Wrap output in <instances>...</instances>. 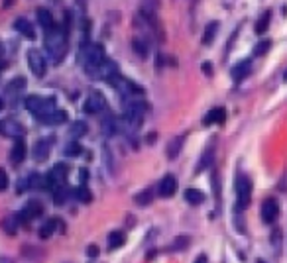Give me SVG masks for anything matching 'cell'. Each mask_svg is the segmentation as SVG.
<instances>
[{"label": "cell", "instance_id": "32", "mask_svg": "<svg viewBox=\"0 0 287 263\" xmlns=\"http://www.w3.org/2000/svg\"><path fill=\"white\" fill-rule=\"evenodd\" d=\"M281 239H283V236H281V230H279V228H275V230L271 232V236H269L271 247L275 249V253H279V251H281Z\"/></svg>", "mask_w": 287, "mask_h": 263}, {"label": "cell", "instance_id": "35", "mask_svg": "<svg viewBox=\"0 0 287 263\" xmlns=\"http://www.w3.org/2000/svg\"><path fill=\"white\" fill-rule=\"evenodd\" d=\"M269 48H271V42H269V40H263V42H260V44L254 48V55H263V53L269 51Z\"/></svg>", "mask_w": 287, "mask_h": 263}, {"label": "cell", "instance_id": "21", "mask_svg": "<svg viewBox=\"0 0 287 263\" xmlns=\"http://www.w3.org/2000/svg\"><path fill=\"white\" fill-rule=\"evenodd\" d=\"M63 222H59V220H55V218H49V220H46V224L40 228V238H51V234L57 230V226H61Z\"/></svg>", "mask_w": 287, "mask_h": 263}, {"label": "cell", "instance_id": "17", "mask_svg": "<svg viewBox=\"0 0 287 263\" xmlns=\"http://www.w3.org/2000/svg\"><path fill=\"white\" fill-rule=\"evenodd\" d=\"M32 157H34L38 163L46 161V159L49 157V144H46L44 140H42V142H38V144L34 145V149H32Z\"/></svg>", "mask_w": 287, "mask_h": 263}, {"label": "cell", "instance_id": "37", "mask_svg": "<svg viewBox=\"0 0 287 263\" xmlns=\"http://www.w3.org/2000/svg\"><path fill=\"white\" fill-rule=\"evenodd\" d=\"M8 185H10V181H8V173L0 167V192L6 191V189H8Z\"/></svg>", "mask_w": 287, "mask_h": 263}, {"label": "cell", "instance_id": "18", "mask_svg": "<svg viewBox=\"0 0 287 263\" xmlns=\"http://www.w3.org/2000/svg\"><path fill=\"white\" fill-rule=\"evenodd\" d=\"M213 159H215V142L205 149V153H203V157H201V161H199V165H197V173L205 171V169L213 163Z\"/></svg>", "mask_w": 287, "mask_h": 263}, {"label": "cell", "instance_id": "30", "mask_svg": "<svg viewBox=\"0 0 287 263\" xmlns=\"http://www.w3.org/2000/svg\"><path fill=\"white\" fill-rule=\"evenodd\" d=\"M269 20H271V12H263L260 20L256 22V34H265L269 28Z\"/></svg>", "mask_w": 287, "mask_h": 263}, {"label": "cell", "instance_id": "40", "mask_svg": "<svg viewBox=\"0 0 287 263\" xmlns=\"http://www.w3.org/2000/svg\"><path fill=\"white\" fill-rule=\"evenodd\" d=\"M203 71H205L207 75H209V77H211V75H213V67H211L209 63H205V65H203Z\"/></svg>", "mask_w": 287, "mask_h": 263}, {"label": "cell", "instance_id": "33", "mask_svg": "<svg viewBox=\"0 0 287 263\" xmlns=\"http://www.w3.org/2000/svg\"><path fill=\"white\" fill-rule=\"evenodd\" d=\"M65 153H67L69 157H79V155L83 153V147H81V144H79L77 140H73L71 144H67V147H65Z\"/></svg>", "mask_w": 287, "mask_h": 263}, {"label": "cell", "instance_id": "27", "mask_svg": "<svg viewBox=\"0 0 287 263\" xmlns=\"http://www.w3.org/2000/svg\"><path fill=\"white\" fill-rule=\"evenodd\" d=\"M85 134H87V124L81 122V120H79V122H73L71 128H69V136L77 140V138H83Z\"/></svg>", "mask_w": 287, "mask_h": 263}, {"label": "cell", "instance_id": "43", "mask_svg": "<svg viewBox=\"0 0 287 263\" xmlns=\"http://www.w3.org/2000/svg\"><path fill=\"white\" fill-rule=\"evenodd\" d=\"M2 55H4V46H2V42H0V59H2Z\"/></svg>", "mask_w": 287, "mask_h": 263}, {"label": "cell", "instance_id": "24", "mask_svg": "<svg viewBox=\"0 0 287 263\" xmlns=\"http://www.w3.org/2000/svg\"><path fill=\"white\" fill-rule=\"evenodd\" d=\"M124 241H126V236H124V232H120V230H114V232L108 234V247H110V249L122 247Z\"/></svg>", "mask_w": 287, "mask_h": 263}, {"label": "cell", "instance_id": "15", "mask_svg": "<svg viewBox=\"0 0 287 263\" xmlns=\"http://www.w3.org/2000/svg\"><path fill=\"white\" fill-rule=\"evenodd\" d=\"M20 224H22V222H20L18 214H10L2 220V230H4L8 236H16V232H18V226H20Z\"/></svg>", "mask_w": 287, "mask_h": 263}, {"label": "cell", "instance_id": "4", "mask_svg": "<svg viewBox=\"0 0 287 263\" xmlns=\"http://www.w3.org/2000/svg\"><path fill=\"white\" fill-rule=\"evenodd\" d=\"M236 198H238V202H236L238 210L248 208L250 198H252V181H250V177L238 175V179H236Z\"/></svg>", "mask_w": 287, "mask_h": 263}, {"label": "cell", "instance_id": "5", "mask_svg": "<svg viewBox=\"0 0 287 263\" xmlns=\"http://www.w3.org/2000/svg\"><path fill=\"white\" fill-rule=\"evenodd\" d=\"M26 59H28V67H30V71L34 73L38 79H42V77L46 75L48 63H46V57H44V53H42L40 49L30 48L28 49V53H26Z\"/></svg>", "mask_w": 287, "mask_h": 263}, {"label": "cell", "instance_id": "42", "mask_svg": "<svg viewBox=\"0 0 287 263\" xmlns=\"http://www.w3.org/2000/svg\"><path fill=\"white\" fill-rule=\"evenodd\" d=\"M0 263H14V261H12L10 257H6V255H2V257H0Z\"/></svg>", "mask_w": 287, "mask_h": 263}, {"label": "cell", "instance_id": "29", "mask_svg": "<svg viewBox=\"0 0 287 263\" xmlns=\"http://www.w3.org/2000/svg\"><path fill=\"white\" fill-rule=\"evenodd\" d=\"M75 196H77V200H81L83 204H89V202L93 200V194H91V191H89L85 185H81V187L75 189Z\"/></svg>", "mask_w": 287, "mask_h": 263}, {"label": "cell", "instance_id": "28", "mask_svg": "<svg viewBox=\"0 0 287 263\" xmlns=\"http://www.w3.org/2000/svg\"><path fill=\"white\" fill-rule=\"evenodd\" d=\"M158 8H160V0H142L140 12H144V14H152V16H156Z\"/></svg>", "mask_w": 287, "mask_h": 263}, {"label": "cell", "instance_id": "10", "mask_svg": "<svg viewBox=\"0 0 287 263\" xmlns=\"http://www.w3.org/2000/svg\"><path fill=\"white\" fill-rule=\"evenodd\" d=\"M158 192H160V196H164V198L173 196V194L177 192V179H175L173 175H166V177L160 181V185H158Z\"/></svg>", "mask_w": 287, "mask_h": 263}, {"label": "cell", "instance_id": "34", "mask_svg": "<svg viewBox=\"0 0 287 263\" xmlns=\"http://www.w3.org/2000/svg\"><path fill=\"white\" fill-rule=\"evenodd\" d=\"M65 200H67V187H61V189H57V191L53 192V202L59 206V204H65Z\"/></svg>", "mask_w": 287, "mask_h": 263}, {"label": "cell", "instance_id": "6", "mask_svg": "<svg viewBox=\"0 0 287 263\" xmlns=\"http://www.w3.org/2000/svg\"><path fill=\"white\" fill-rule=\"evenodd\" d=\"M24 134H26V128L18 122V120H12V118L0 120V136L12 138V140H14V138L20 140Z\"/></svg>", "mask_w": 287, "mask_h": 263}, {"label": "cell", "instance_id": "9", "mask_svg": "<svg viewBox=\"0 0 287 263\" xmlns=\"http://www.w3.org/2000/svg\"><path fill=\"white\" fill-rule=\"evenodd\" d=\"M104 108H106V98L100 93H93L85 100V112L87 114H100V112H104Z\"/></svg>", "mask_w": 287, "mask_h": 263}, {"label": "cell", "instance_id": "3", "mask_svg": "<svg viewBox=\"0 0 287 263\" xmlns=\"http://www.w3.org/2000/svg\"><path fill=\"white\" fill-rule=\"evenodd\" d=\"M26 108L38 120L46 118L51 112L57 110L55 108V98H51V96H36V95L26 98Z\"/></svg>", "mask_w": 287, "mask_h": 263}, {"label": "cell", "instance_id": "38", "mask_svg": "<svg viewBox=\"0 0 287 263\" xmlns=\"http://www.w3.org/2000/svg\"><path fill=\"white\" fill-rule=\"evenodd\" d=\"M87 253H89L91 257H95V255H98V249H96V245H89V249H87Z\"/></svg>", "mask_w": 287, "mask_h": 263}, {"label": "cell", "instance_id": "36", "mask_svg": "<svg viewBox=\"0 0 287 263\" xmlns=\"http://www.w3.org/2000/svg\"><path fill=\"white\" fill-rule=\"evenodd\" d=\"M189 243H191V239H189V238H177L175 241H173L171 249H175V251H181V249H185Z\"/></svg>", "mask_w": 287, "mask_h": 263}, {"label": "cell", "instance_id": "19", "mask_svg": "<svg viewBox=\"0 0 287 263\" xmlns=\"http://www.w3.org/2000/svg\"><path fill=\"white\" fill-rule=\"evenodd\" d=\"M67 112L65 110H55V112H51L49 116H46V118H42L40 122L42 124H48V126H55V124H63V122H67Z\"/></svg>", "mask_w": 287, "mask_h": 263}, {"label": "cell", "instance_id": "20", "mask_svg": "<svg viewBox=\"0 0 287 263\" xmlns=\"http://www.w3.org/2000/svg\"><path fill=\"white\" fill-rule=\"evenodd\" d=\"M38 22H40V26H42L46 32H48V30H51V28L55 26L51 12H49V10H46V8H38Z\"/></svg>", "mask_w": 287, "mask_h": 263}, {"label": "cell", "instance_id": "1", "mask_svg": "<svg viewBox=\"0 0 287 263\" xmlns=\"http://www.w3.org/2000/svg\"><path fill=\"white\" fill-rule=\"evenodd\" d=\"M44 44L48 49L49 57L53 59V63H61L63 57L67 55V32L61 28V26H53L51 30L46 32V38H44Z\"/></svg>", "mask_w": 287, "mask_h": 263}, {"label": "cell", "instance_id": "44", "mask_svg": "<svg viewBox=\"0 0 287 263\" xmlns=\"http://www.w3.org/2000/svg\"><path fill=\"white\" fill-rule=\"evenodd\" d=\"M2 108H4V100L0 98V110H2Z\"/></svg>", "mask_w": 287, "mask_h": 263}, {"label": "cell", "instance_id": "8", "mask_svg": "<svg viewBox=\"0 0 287 263\" xmlns=\"http://www.w3.org/2000/svg\"><path fill=\"white\" fill-rule=\"evenodd\" d=\"M279 216V204L275 198H265L262 202V220L265 224H273Z\"/></svg>", "mask_w": 287, "mask_h": 263}, {"label": "cell", "instance_id": "25", "mask_svg": "<svg viewBox=\"0 0 287 263\" xmlns=\"http://www.w3.org/2000/svg\"><path fill=\"white\" fill-rule=\"evenodd\" d=\"M185 200L193 204V206H197V204H203L205 202V192L197 191V189H187L185 191Z\"/></svg>", "mask_w": 287, "mask_h": 263}, {"label": "cell", "instance_id": "26", "mask_svg": "<svg viewBox=\"0 0 287 263\" xmlns=\"http://www.w3.org/2000/svg\"><path fill=\"white\" fill-rule=\"evenodd\" d=\"M132 49L136 51V55H140V59H146V57H148V42L144 40L142 36L132 40Z\"/></svg>", "mask_w": 287, "mask_h": 263}, {"label": "cell", "instance_id": "14", "mask_svg": "<svg viewBox=\"0 0 287 263\" xmlns=\"http://www.w3.org/2000/svg\"><path fill=\"white\" fill-rule=\"evenodd\" d=\"M14 28H16V32H20L28 40H36V30H34L32 22H28L26 18H18V20L14 22Z\"/></svg>", "mask_w": 287, "mask_h": 263}, {"label": "cell", "instance_id": "12", "mask_svg": "<svg viewBox=\"0 0 287 263\" xmlns=\"http://www.w3.org/2000/svg\"><path fill=\"white\" fill-rule=\"evenodd\" d=\"M250 73H252V61H250V59H244V61H240V63H236V65L232 67L230 75H232L234 83H240V81H244Z\"/></svg>", "mask_w": 287, "mask_h": 263}, {"label": "cell", "instance_id": "41", "mask_svg": "<svg viewBox=\"0 0 287 263\" xmlns=\"http://www.w3.org/2000/svg\"><path fill=\"white\" fill-rule=\"evenodd\" d=\"M195 263H207V255H199V257L195 259Z\"/></svg>", "mask_w": 287, "mask_h": 263}, {"label": "cell", "instance_id": "7", "mask_svg": "<svg viewBox=\"0 0 287 263\" xmlns=\"http://www.w3.org/2000/svg\"><path fill=\"white\" fill-rule=\"evenodd\" d=\"M42 214H44V204L40 200H30L24 206V210L18 212V218H20V222H30V220L40 218Z\"/></svg>", "mask_w": 287, "mask_h": 263}, {"label": "cell", "instance_id": "16", "mask_svg": "<svg viewBox=\"0 0 287 263\" xmlns=\"http://www.w3.org/2000/svg\"><path fill=\"white\" fill-rule=\"evenodd\" d=\"M183 144H185V136L173 138L168 144V159H177V155H179L181 149H183Z\"/></svg>", "mask_w": 287, "mask_h": 263}, {"label": "cell", "instance_id": "11", "mask_svg": "<svg viewBox=\"0 0 287 263\" xmlns=\"http://www.w3.org/2000/svg\"><path fill=\"white\" fill-rule=\"evenodd\" d=\"M26 155H28V147H26L24 140L20 138V140L14 142L12 149H10V161H12L14 165H20V163L26 159Z\"/></svg>", "mask_w": 287, "mask_h": 263}, {"label": "cell", "instance_id": "39", "mask_svg": "<svg viewBox=\"0 0 287 263\" xmlns=\"http://www.w3.org/2000/svg\"><path fill=\"white\" fill-rule=\"evenodd\" d=\"M14 4H16V0H2V8H10Z\"/></svg>", "mask_w": 287, "mask_h": 263}, {"label": "cell", "instance_id": "2", "mask_svg": "<svg viewBox=\"0 0 287 263\" xmlns=\"http://www.w3.org/2000/svg\"><path fill=\"white\" fill-rule=\"evenodd\" d=\"M106 61L104 48L100 44H91V46H83L79 53V63L83 65V69L87 71L89 77H95V73L102 67V63Z\"/></svg>", "mask_w": 287, "mask_h": 263}, {"label": "cell", "instance_id": "23", "mask_svg": "<svg viewBox=\"0 0 287 263\" xmlns=\"http://www.w3.org/2000/svg\"><path fill=\"white\" fill-rule=\"evenodd\" d=\"M218 28H220L218 22H211V24H207L205 32H203V46H211V44H213V40H215Z\"/></svg>", "mask_w": 287, "mask_h": 263}, {"label": "cell", "instance_id": "22", "mask_svg": "<svg viewBox=\"0 0 287 263\" xmlns=\"http://www.w3.org/2000/svg\"><path fill=\"white\" fill-rule=\"evenodd\" d=\"M154 198H156L154 189H144V191H140L136 196H134V202H136L138 206H148V204H152Z\"/></svg>", "mask_w": 287, "mask_h": 263}, {"label": "cell", "instance_id": "31", "mask_svg": "<svg viewBox=\"0 0 287 263\" xmlns=\"http://www.w3.org/2000/svg\"><path fill=\"white\" fill-rule=\"evenodd\" d=\"M24 89H26L24 77H16L14 81H10V83L6 85V91H8V93H20V91H24Z\"/></svg>", "mask_w": 287, "mask_h": 263}, {"label": "cell", "instance_id": "13", "mask_svg": "<svg viewBox=\"0 0 287 263\" xmlns=\"http://www.w3.org/2000/svg\"><path fill=\"white\" fill-rule=\"evenodd\" d=\"M226 120V110L224 108H220V106H216L213 110H209L207 114H205V118H203V126H213V124H222Z\"/></svg>", "mask_w": 287, "mask_h": 263}, {"label": "cell", "instance_id": "45", "mask_svg": "<svg viewBox=\"0 0 287 263\" xmlns=\"http://www.w3.org/2000/svg\"><path fill=\"white\" fill-rule=\"evenodd\" d=\"M283 81L287 83V71H285V75H283Z\"/></svg>", "mask_w": 287, "mask_h": 263}]
</instances>
